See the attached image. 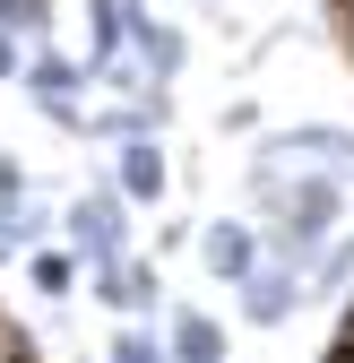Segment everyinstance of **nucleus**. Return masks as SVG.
<instances>
[{
  "mask_svg": "<svg viewBox=\"0 0 354 363\" xmlns=\"http://www.w3.org/2000/svg\"><path fill=\"white\" fill-rule=\"evenodd\" d=\"M354 286V225H337V234L320 242V259H312V303H337Z\"/></svg>",
  "mask_w": 354,
  "mask_h": 363,
  "instance_id": "9d476101",
  "label": "nucleus"
},
{
  "mask_svg": "<svg viewBox=\"0 0 354 363\" xmlns=\"http://www.w3.org/2000/svg\"><path fill=\"white\" fill-rule=\"evenodd\" d=\"M61 234L86 251V268L130 259V199H121V191H78V199L61 208Z\"/></svg>",
  "mask_w": 354,
  "mask_h": 363,
  "instance_id": "f03ea898",
  "label": "nucleus"
},
{
  "mask_svg": "<svg viewBox=\"0 0 354 363\" xmlns=\"http://www.w3.org/2000/svg\"><path fill=\"white\" fill-rule=\"evenodd\" d=\"M35 199V182H26V164L9 156V147H0V208H26Z\"/></svg>",
  "mask_w": 354,
  "mask_h": 363,
  "instance_id": "2eb2a0df",
  "label": "nucleus"
},
{
  "mask_svg": "<svg viewBox=\"0 0 354 363\" xmlns=\"http://www.w3.org/2000/svg\"><path fill=\"white\" fill-rule=\"evenodd\" d=\"M26 277H35L43 303H61V294H78V277H86V251H78V242H69V251H61V242H43V251L26 259Z\"/></svg>",
  "mask_w": 354,
  "mask_h": 363,
  "instance_id": "1a4fd4ad",
  "label": "nucleus"
},
{
  "mask_svg": "<svg viewBox=\"0 0 354 363\" xmlns=\"http://www.w3.org/2000/svg\"><path fill=\"white\" fill-rule=\"evenodd\" d=\"M104 363H173V337H156V329H139V320H121L113 346H104Z\"/></svg>",
  "mask_w": 354,
  "mask_h": 363,
  "instance_id": "f8f14e48",
  "label": "nucleus"
},
{
  "mask_svg": "<svg viewBox=\"0 0 354 363\" xmlns=\"http://www.w3.org/2000/svg\"><path fill=\"white\" fill-rule=\"evenodd\" d=\"M96 294L121 311V320H147V311L164 303V268L147 259V251H130V259H113V268H96Z\"/></svg>",
  "mask_w": 354,
  "mask_h": 363,
  "instance_id": "423d86ee",
  "label": "nucleus"
},
{
  "mask_svg": "<svg viewBox=\"0 0 354 363\" xmlns=\"http://www.w3.org/2000/svg\"><path fill=\"white\" fill-rule=\"evenodd\" d=\"M259 259H268V225H259L251 208H242V216H216V225H199V268H207V277L242 286Z\"/></svg>",
  "mask_w": 354,
  "mask_h": 363,
  "instance_id": "20e7f679",
  "label": "nucleus"
},
{
  "mask_svg": "<svg viewBox=\"0 0 354 363\" xmlns=\"http://www.w3.org/2000/svg\"><path fill=\"white\" fill-rule=\"evenodd\" d=\"M0 26H18L26 43H43L52 35V0H0Z\"/></svg>",
  "mask_w": 354,
  "mask_h": 363,
  "instance_id": "ddd939ff",
  "label": "nucleus"
},
{
  "mask_svg": "<svg viewBox=\"0 0 354 363\" xmlns=\"http://www.w3.org/2000/svg\"><path fill=\"white\" fill-rule=\"evenodd\" d=\"M173 363H225V329L207 320V311H173Z\"/></svg>",
  "mask_w": 354,
  "mask_h": 363,
  "instance_id": "9b49d317",
  "label": "nucleus"
},
{
  "mask_svg": "<svg viewBox=\"0 0 354 363\" xmlns=\"http://www.w3.org/2000/svg\"><path fill=\"white\" fill-rule=\"evenodd\" d=\"M18 251H35V216L26 208H0V268H9Z\"/></svg>",
  "mask_w": 354,
  "mask_h": 363,
  "instance_id": "4468645a",
  "label": "nucleus"
},
{
  "mask_svg": "<svg viewBox=\"0 0 354 363\" xmlns=\"http://www.w3.org/2000/svg\"><path fill=\"white\" fill-rule=\"evenodd\" d=\"M234 294H242V320H251V329H285L294 311L312 303V277H302L294 259H259V268H251V277H242Z\"/></svg>",
  "mask_w": 354,
  "mask_h": 363,
  "instance_id": "39448f33",
  "label": "nucleus"
},
{
  "mask_svg": "<svg viewBox=\"0 0 354 363\" xmlns=\"http://www.w3.org/2000/svg\"><path fill=\"white\" fill-rule=\"evenodd\" d=\"M113 191H121L130 208H164V191H173L164 147H156V139H121V147H113Z\"/></svg>",
  "mask_w": 354,
  "mask_h": 363,
  "instance_id": "0eeeda50",
  "label": "nucleus"
},
{
  "mask_svg": "<svg viewBox=\"0 0 354 363\" xmlns=\"http://www.w3.org/2000/svg\"><path fill=\"white\" fill-rule=\"evenodd\" d=\"M302 156H320V173L354 182V130H329V121H302V130H268V139L251 147V173H242V191H259V182H277L285 164Z\"/></svg>",
  "mask_w": 354,
  "mask_h": 363,
  "instance_id": "f257e3e1",
  "label": "nucleus"
},
{
  "mask_svg": "<svg viewBox=\"0 0 354 363\" xmlns=\"http://www.w3.org/2000/svg\"><path fill=\"white\" fill-rule=\"evenodd\" d=\"M26 61H35V52H26V35H18V26H0V78H26Z\"/></svg>",
  "mask_w": 354,
  "mask_h": 363,
  "instance_id": "dca6fc26",
  "label": "nucleus"
},
{
  "mask_svg": "<svg viewBox=\"0 0 354 363\" xmlns=\"http://www.w3.org/2000/svg\"><path fill=\"white\" fill-rule=\"evenodd\" d=\"M18 86L35 96V113L52 121V130H86V104H78V96L96 86V69H86V61H69V52H35Z\"/></svg>",
  "mask_w": 354,
  "mask_h": 363,
  "instance_id": "7ed1b4c3",
  "label": "nucleus"
},
{
  "mask_svg": "<svg viewBox=\"0 0 354 363\" xmlns=\"http://www.w3.org/2000/svg\"><path fill=\"white\" fill-rule=\"evenodd\" d=\"M130 52L147 61V78H156V86H173V78H182V61H190V43H182V26H164V18H139Z\"/></svg>",
  "mask_w": 354,
  "mask_h": 363,
  "instance_id": "6e6552de",
  "label": "nucleus"
}]
</instances>
